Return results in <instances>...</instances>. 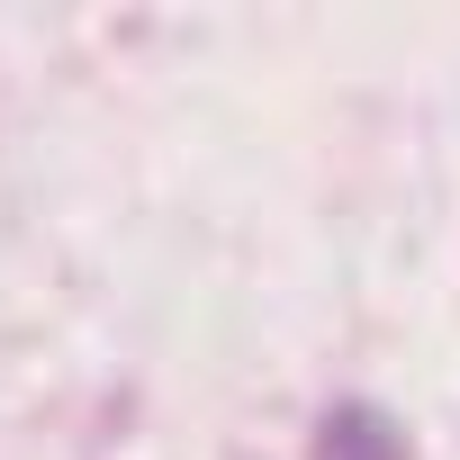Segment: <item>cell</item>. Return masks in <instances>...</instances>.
Instances as JSON below:
<instances>
[{
  "instance_id": "cell-1",
  "label": "cell",
  "mask_w": 460,
  "mask_h": 460,
  "mask_svg": "<svg viewBox=\"0 0 460 460\" xmlns=\"http://www.w3.org/2000/svg\"><path fill=\"white\" fill-rule=\"evenodd\" d=\"M307 460H415V442L397 433V415H388V406L343 397V406H325V415H316Z\"/></svg>"
}]
</instances>
